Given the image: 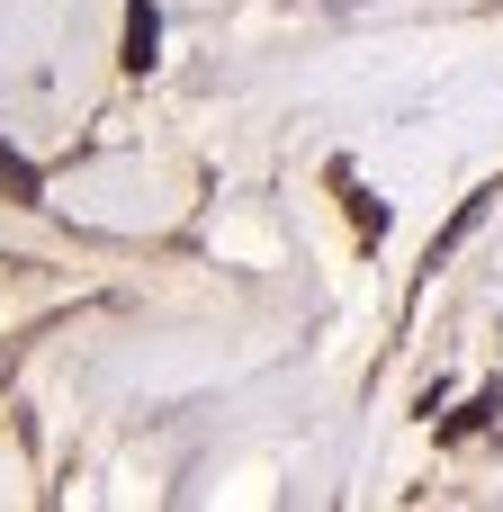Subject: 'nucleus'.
Returning a JSON list of instances; mask_svg holds the SVG:
<instances>
[{"mask_svg":"<svg viewBox=\"0 0 503 512\" xmlns=\"http://www.w3.org/2000/svg\"><path fill=\"white\" fill-rule=\"evenodd\" d=\"M153 45H162V18H153V0H135V9H126V63L144 72V63H153Z\"/></svg>","mask_w":503,"mask_h":512,"instance_id":"obj_1","label":"nucleus"},{"mask_svg":"<svg viewBox=\"0 0 503 512\" xmlns=\"http://www.w3.org/2000/svg\"><path fill=\"white\" fill-rule=\"evenodd\" d=\"M486 207H495V189H477V198H468V207H459V216H450V234H441V243H432V270H441V261H450V252H459V243H468V234H477V225H486Z\"/></svg>","mask_w":503,"mask_h":512,"instance_id":"obj_2","label":"nucleus"},{"mask_svg":"<svg viewBox=\"0 0 503 512\" xmlns=\"http://www.w3.org/2000/svg\"><path fill=\"white\" fill-rule=\"evenodd\" d=\"M0 198H9V207H45V180H36L9 144H0Z\"/></svg>","mask_w":503,"mask_h":512,"instance_id":"obj_3","label":"nucleus"},{"mask_svg":"<svg viewBox=\"0 0 503 512\" xmlns=\"http://www.w3.org/2000/svg\"><path fill=\"white\" fill-rule=\"evenodd\" d=\"M351 225H360V243H378V234H387V207H378V198H351Z\"/></svg>","mask_w":503,"mask_h":512,"instance_id":"obj_4","label":"nucleus"},{"mask_svg":"<svg viewBox=\"0 0 503 512\" xmlns=\"http://www.w3.org/2000/svg\"><path fill=\"white\" fill-rule=\"evenodd\" d=\"M486 414H495V396H477L468 414H450V441H468V432H486Z\"/></svg>","mask_w":503,"mask_h":512,"instance_id":"obj_5","label":"nucleus"}]
</instances>
